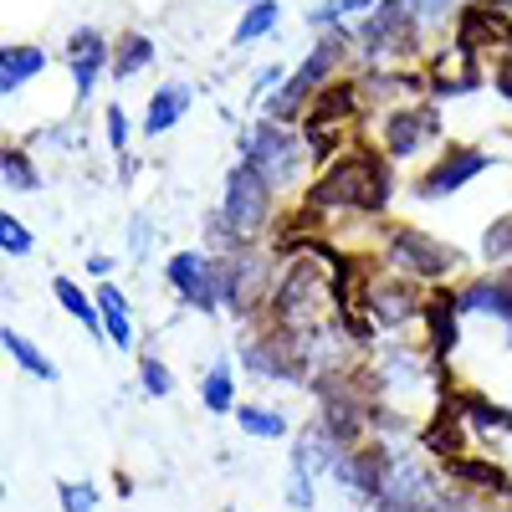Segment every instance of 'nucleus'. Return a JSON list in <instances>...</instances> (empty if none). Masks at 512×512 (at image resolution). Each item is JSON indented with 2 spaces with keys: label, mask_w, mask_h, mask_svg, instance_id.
Returning a JSON list of instances; mask_svg holds the SVG:
<instances>
[{
  "label": "nucleus",
  "mask_w": 512,
  "mask_h": 512,
  "mask_svg": "<svg viewBox=\"0 0 512 512\" xmlns=\"http://www.w3.org/2000/svg\"><path fill=\"white\" fill-rule=\"evenodd\" d=\"M395 200V159L384 149H369V144H354L338 159H328L318 169L313 190L303 195V205L313 216H328V210H354V216H369L379 221Z\"/></svg>",
  "instance_id": "nucleus-1"
},
{
  "label": "nucleus",
  "mask_w": 512,
  "mask_h": 512,
  "mask_svg": "<svg viewBox=\"0 0 512 512\" xmlns=\"http://www.w3.org/2000/svg\"><path fill=\"white\" fill-rule=\"evenodd\" d=\"M236 159H246L277 195L303 185L308 164H313L303 128H297V123H272V118H256V123L241 128V134H236Z\"/></svg>",
  "instance_id": "nucleus-2"
},
{
  "label": "nucleus",
  "mask_w": 512,
  "mask_h": 512,
  "mask_svg": "<svg viewBox=\"0 0 512 512\" xmlns=\"http://www.w3.org/2000/svg\"><path fill=\"white\" fill-rule=\"evenodd\" d=\"M379 262L390 267V272H400V277H410V282H436L441 287L466 262V256L456 246L436 241L431 231H420V226H390V231H384Z\"/></svg>",
  "instance_id": "nucleus-3"
},
{
  "label": "nucleus",
  "mask_w": 512,
  "mask_h": 512,
  "mask_svg": "<svg viewBox=\"0 0 512 512\" xmlns=\"http://www.w3.org/2000/svg\"><path fill=\"white\" fill-rule=\"evenodd\" d=\"M221 216H226V226H231L241 241H251V246H256V236H262V231L272 226V216H277V190L256 175L246 159H236V164L226 169Z\"/></svg>",
  "instance_id": "nucleus-4"
},
{
  "label": "nucleus",
  "mask_w": 512,
  "mask_h": 512,
  "mask_svg": "<svg viewBox=\"0 0 512 512\" xmlns=\"http://www.w3.org/2000/svg\"><path fill=\"white\" fill-rule=\"evenodd\" d=\"M164 282H169V292H175L190 313H216L221 308V292H226L221 256H210L205 246L169 251L164 256Z\"/></svg>",
  "instance_id": "nucleus-5"
},
{
  "label": "nucleus",
  "mask_w": 512,
  "mask_h": 512,
  "mask_svg": "<svg viewBox=\"0 0 512 512\" xmlns=\"http://www.w3.org/2000/svg\"><path fill=\"white\" fill-rule=\"evenodd\" d=\"M441 144V108L431 98L420 103H400L379 118V149L390 159H415L420 149Z\"/></svg>",
  "instance_id": "nucleus-6"
},
{
  "label": "nucleus",
  "mask_w": 512,
  "mask_h": 512,
  "mask_svg": "<svg viewBox=\"0 0 512 512\" xmlns=\"http://www.w3.org/2000/svg\"><path fill=\"white\" fill-rule=\"evenodd\" d=\"M354 308L374 328H405L410 318H420L425 292H420V282H410L400 272H374V277H364V292H359Z\"/></svg>",
  "instance_id": "nucleus-7"
},
{
  "label": "nucleus",
  "mask_w": 512,
  "mask_h": 512,
  "mask_svg": "<svg viewBox=\"0 0 512 512\" xmlns=\"http://www.w3.org/2000/svg\"><path fill=\"white\" fill-rule=\"evenodd\" d=\"M492 164H497V159H492L487 149H477V144H441L436 164L410 185V195H415V200H446V195L466 190L477 175H487Z\"/></svg>",
  "instance_id": "nucleus-8"
},
{
  "label": "nucleus",
  "mask_w": 512,
  "mask_h": 512,
  "mask_svg": "<svg viewBox=\"0 0 512 512\" xmlns=\"http://www.w3.org/2000/svg\"><path fill=\"white\" fill-rule=\"evenodd\" d=\"M62 62H67V77H72V98L93 103L103 72H113V41L98 26H77L62 47Z\"/></svg>",
  "instance_id": "nucleus-9"
},
{
  "label": "nucleus",
  "mask_w": 512,
  "mask_h": 512,
  "mask_svg": "<svg viewBox=\"0 0 512 512\" xmlns=\"http://www.w3.org/2000/svg\"><path fill=\"white\" fill-rule=\"evenodd\" d=\"M456 308H461V318H472V313L497 318V323H502V344L512 349V267L466 277V282L456 287Z\"/></svg>",
  "instance_id": "nucleus-10"
},
{
  "label": "nucleus",
  "mask_w": 512,
  "mask_h": 512,
  "mask_svg": "<svg viewBox=\"0 0 512 512\" xmlns=\"http://www.w3.org/2000/svg\"><path fill=\"white\" fill-rule=\"evenodd\" d=\"M420 323H425V333H431V354H436V359H451V354H456V344H461V308H456V287H431V292H425Z\"/></svg>",
  "instance_id": "nucleus-11"
},
{
  "label": "nucleus",
  "mask_w": 512,
  "mask_h": 512,
  "mask_svg": "<svg viewBox=\"0 0 512 512\" xmlns=\"http://www.w3.org/2000/svg\"><path fill=\"white\" fill-rule=\"evenodd\" d=\"M190 103H195V88L190 82H159L154 88V98H149V108H144V139L154 144V139H164L169 128H180V118L190 113Z\"/></svg>",
  "instance_id": "nucleus-12"
},
{
  "label": "nucleus",
  "mask_w": 512,
  "mask_h": 512,
  "mask_svg": "<svg viewBox=\"0 0 512 512\" xmlns=\"http://www.w3.org/2000/svg\"><path fill=\"white\" fill-rule=\"evenodd\" d=\"M52 67L47 47H36V41H11V47H0V98H16L31 77H41Z\"/></svg>",
  "instance_id": "nucleus-13"
},
{
  "label": "nucleus",
  "mask_w": 512,
  "mask_h": 512,
  "mask_svg": "<svg viewBox=\"0 0 512 512\" xmlns=\"http://www.w3.org/2000/svg\"><path fill=\"white\" fill-rule=\"evenodd\" d=\"M98 308H103V338L113 349H134V308H128V292L118 282H98Z\"/></svg>",
  "instance_id": "nucleus-14"
},
{
  "label": "nucleus",
  "mask_w": 512,
  "mask_h": 512,
  "mask_svg": "<svg viewBox=\"0 0 512 512\" xmlns=\"http://www.w3.org/2000/svg\"><path fill=\"white\" fill-rule=\"evenodd\" d=\"M154 57H159V47L144 36V31H123L118 41H113V82H134L139 72H149L154 67Z\"/></svg>",
  "instance_id": "nucleus-15"
},
{
  "label": "nucleus",
  "mask_w": 512,
  "mask_h": 512,
  "mask_svg": "<svg viewBox=\"0 0 512 512\" xmlns=\"http://www.w3.org/2000/svg\"><path fill=\"white\" fill-rule=\"evenodd\" d=\"M200 405L210 410V415H236V369H231V359H216L205 374H200Z\"/></svg>",
  "instance_id": "nucleus-16"
},
{
  "label": "nucleus",
  "mask_w": 512,
  "mask_h": 512,
  "mask_svg": "<svg viewBox=\"0 0 512 512\" xmlns=\"http://www.w3.org/2000/svg\"><path fill=\"white\" fill-rule=\"evenodd\" d=\"M282 21V0H251L241 11V21L231 26V47H256L262 36H272Z\"/></svg>",
  "instance_id": "nucleus-17"
},
{
  "label": "nucleus",
  "mask_w": 512,
  "mask_h": 512,
  "mask_svg": "<svg viewBox=\"0 0 512 512\" xmlns=\"http://www.w3.org/2000/svg\"><path fill=\"white\" fill-rule=\"evenodd\" d=\"M52 297L62 303L67 318H77L82 328L103 333V308H98V297H93V292H82V282H72V277H52Z\"/></svg>",
  "instance_id": "nucleus-18"
},
{
  "label": "nucleus",
  "mask_w": 512,
  "mask_h": 512,
  "mask_svg": "<svg viewBox=\"0 0 512 512\" xmlns=\"http://www.w3.org/2000/svg\"><path fill=\"white\" fill-rule=\"evenodd\" d=\"M0 344H6V354L16 359V369H26L31 379H41V384H57V379H62V369H57L47 354H41L26 333H16V328H0Z\"/></svg>",
  "instance_id": "nucleus-19"
},
{
  "label": "nucleus",
  "mask_w": 512,
  "mask_h": 512,
  "mask_svg": "<svg viewBox=\"0 0 512 512\" xmlns=\"http://www.w3.org/2000/svg\"><path fill=\"white\" fill-rule=\"evenodd\" d=\"M0 185H6L11 195H31V190H41L47 180H41L36 159L21 144H6V149H0Z\"/></svg>",
  "instance_id": "nucleus-20"
},
{
  "label": "nucleus",
  "mask_w": 512,
  "mask_h": 512,
  "mask_svg": "<svg viewBox=\"0 0 512 512\" xmlns=\"http://www.w3.org/2000/svg\"><path fill=\"white\" fill-rule=\"evenodd\" d=\"M236 425L256 441H287V431H292L277 405H236Z\"/></svg>",
  "instance_id": "nucleus-21"
},
{
  "label": "nucleus",
  "mask_w": 512,
  "mask_h": 512,
  "mask_svg": "<svg viewBox=\"0 0 512 512\" xmlns=\"http://www.w3.org/2000/svg\"><path fill=\"white\" fill-rule=\"evenodd\" d=\"M461 425L466 431H482V436H512V415L502 410V405H492V400H482V395H461Z\"/></svg>",
  "instance_id": "nucleus-22"
},
{
  "label": "nucleus",
  "mask_w": 512,
  "mask_h": 512,
  "mask_svg": "<svg viewBox=\"0 0 512 512\" xmlns=\"http://www.w3.org/2000/svg\"><path fill=\"white\" fill-rule=\"evenodd\" d=\"M139 390L149 400H169L175 395V369H169L159 354H139Z\"/></svg>",
  "instance_id": "nucleus-23"
},
{
  "label": "nucleus",
  "mask_w": 512,
  "mask_h": 512,
  "mask_svg": "<svg viewBox=\"0 0 512 512\" xmlns=\"http://www.w3.org/2000/svg\"><path fill=\"white\" fill-rule=\"evenodd\" d=\"M482 262L487 267H507L512 262V210L482 231Z\"/></svg>",
  "instance_id": "nucleus-24"
},
{
  "label": "nucleus",
  "mask_w": 512,
  "mask_h": 512,
  "mask_svg": "<svg viewBox=\"0 0 512 512\" xmlns=\"http://www.w3.org/2000/svg\"><path fill=\"white\" fill-rule=\"evenodd\" d=\"M31 246H36L31 226L16 216V210H0V251H6L11 262H21V256H31Z\"/></svg>",
  "instance_id": "nucleus-25"
},
{
  "label": "nucleus",
  "mask_w": 512,
  "mask_h": 512,
  "mask_svg": "<svg viewBox=\"0 0 512 512\" xmlns=\"http://www.w3.org/2000/svg\"><path fill=\"white\" fill-rule=\"evenodd\" d=\"M405 6L415 11V21H420L425 31H441V26H451V16L461 11V0H405Z\"/></svg>",
  "instance_id": "nucleus-26"
},
{
  "label": "nucleus",
  "mask_w": 512,
  "mask_h": 512,
  "mask_svg": "<svg viewBox=\"0 0 512 512\" xmlns=\"http://www.w3.org/2000/svg\"><path fill=\"white\" fill-rule=\"evenodd\" d=\"M451 477H461V482H477V487H507L502 466H487V461H466V456H451Z\"/></svg>",
  "instance_id": "nucleus-27"
},
{
  "label": "nucleus",
  "mask_w": 512,
  "mask_h": 512,
  "mask_svg": "<svg viewBox=\"0 0 512 512\" xmlns=\"http://www.w3.org/2000/svg\"><path fill=\"white\" fill-rule=\"evenodd\" d=\"M103 128H108V149L123 159V154H128V144H134V123H128L123 103H108V108H103Z\"/></svg>",
  "instance_id": "nucleus-28"
},
{
  "label": "nucleus",
  "mask_w": 512,
  "mask_h": 512,
  "mask_svg": "<svg viewBox=\"0 0 512 512\" xmlns=\"http://www.w3.org/2000/svg\"><path fill=\"white\" fill-rule=\"evenodd\" d=\"M62 512H98V487L93 482H57Z\"/></svg>",
  "instance_id": "nucleus-29"
},
{
  "label": "nucleus",
  "mask_w": 512,
  "mask_h": 512,
  "mask_svg": "<svg viewBox=\"0 0 512 512\" xmlns=\"http://www.w3.org/2000/svg\"><path fill=\"white\" fill-rule=\"evenodd\" d=\"M487 82H492V88H497V98H502V103H512V52L492 62V72H487Z\"/></svg>",
  "instance_id": "nucleus-30"
},
{
  "label": "nucleus",
  "mask_w": 512,
  "mask_h": 512,
  "mask_svg": "<svg viewBox=\"0 0 512 512\" xmlns=\"http://www.w3.org/2000/svg\"><path fill=\"white\" fill-rule=\"evenodd\" d=\"M82 267H88V277L108 282V277H113V256H108V251H88V262H82Z\"/></svg>",
  "instance_id": "nucleus-31"
},
{
  "label": "nucleus",
  "mask_w": 512,
  "mask_h": 512,
  "mask_svg": "<svg viewBox=\"0 0 512 512\" xmlns=\"http://www.w3.org/2000/svg\"><path fill=\"white\" fill-rule=\"evenodd\" d=\"M241 6H251V0H241Z\"/></svg>",
  "instance_id": "nucleus-32"
}]
</instances>
